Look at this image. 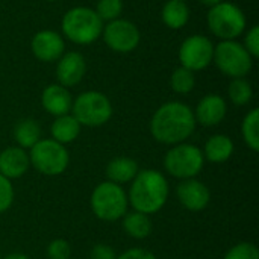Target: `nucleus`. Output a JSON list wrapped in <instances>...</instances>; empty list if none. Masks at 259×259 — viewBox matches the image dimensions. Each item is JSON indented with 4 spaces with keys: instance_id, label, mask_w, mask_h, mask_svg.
Wrapping results in <instances>:
<instances>
[{
    "instance_id": "aec40b11",
    "label": "nucleus",
    "mask_w": 259,
    "mask_h": 259,
    "mask_svg": "<svg viewBox=\"0 0 259 259\" xmlns=\"http://www.w3.org/2000/svg\"><path fill=\"white\" fill-rule=\"evenodd\" d=\"M80 129L82 126L79 124V121L71 114H65L61 117H55L50 126V135H52V140H55L56 143L67 146L73 143L74 140H77Z\"/></svg>"
},
{
    "instance_id": "20e7f679",
    "label": "nucleus",
    "mask_w": 259,
    "mask_h": 259,
    "mask_svg": "<svg viewBox=\"0 0 259 259\" xmlns=\"http://www.w3.org/2000/svg\"><path fill=\"white\" fill-rule=\"evenodd\" d=\"M62 33L76 44H91L102 35L103 21L94 9L76 6L62 17Z\"/></svg>"
},
{
    "instance_id": "f8f14e48",
    "label": "nucleus",
    "mask_w": 259,
    "mask_h": 259,
    "mask_svg": "<svg viewBox=\"0 0 259 259\" xmlns=\"http://www.w3.org/2000/svg\"><path fill=\"white\" fill-rule=\"evenodd\" d=\"M176 196L179 203L191 212H200L206 209L211 202L209 188L197 178L181 181L176 187Z\"/></svg>"
},
{
    "instance_id": "dca6fc26",
    "label": "nucleus",
    "mask_w": 259,
    "mask_h": 259,
    "mask_svg": "<svg viewBox=\"0 0 259 259\" xmlns=\"http://www.w3.org/2000/svg\"><path fill=\"white\" fill-rule=\"evenodd\" d=\"M30 167L27 150L11 146L0 152V175L9 181L23 178Z\"/></svg>"
},
{
    "instance_id": "bb28decb",
    "label": "nucleus",
    "mask_w": 259,
    "mask_h": 259,
    "mask_svg": "<svg viewBox=\"0 0 259 259\" xmlns=\"http://www.w3.org/2000/svg\"><path fill=\"white\" fill-rule=\"evenodd\" d=\"M94 11L102 21L117 20L123 11V0H99Z\"/></svg>"
},
{
    "instance_id": "c756f323",
    "label": "nucleus",
    "mask_w": 259,
    "mask_h": 259,
    "mask_svg": "<svg viewBox=\"0 0 259 259\" xmlns=\"http://www.w3.org/2000/svg\"><path fill=\"white\" fill-rule=\"evenodd\" d=\"M70 256H71V247L68 241L62 238H56L49 243L47 246V258L49 259H70Z\"/></svg>"
},
{
    "instance_id": "7ed1b4c3",
    "label": "nucleus",
    "mask_w": 259,
    "mask_h": 259,
    "mask_svg": "<svg viewBox=\"0 0 259 259\" xmlns=\"http://www.w3.org/2000/svg\"><path fill=\"white\" fill-rule=\"evenodd\" d=\"M90 206L94 215L102 222H117L124 217L129 208L127 193L121 185L109 181L100 182L91 193Z\"/></svg>"
},
{
    "instance_id": "9d476101",
    "label": "nucleus",
    "mask_w": 259,
    "mask_h": 259,
    "mask_svg": "<svg viewBox=\"0 0 259 259\" xmlns=\"http://www.w3.org/2000/svg\"><path fill=\"white\" fill-rule=\"evenodd\" d=\"M212 56H214V44L208 36L203 35L188 36L187 39H184L179 49L181 67H185L193 73L205 70L212 62Z\"/></svg>"
},
{
    "instance_id": "7c9ffc66",
    "label": "nucleus",
    "mask_w": 259,
    "mask_h": 259,
    "mask_svg": "<svg viewBox=\"0 0 259 259\" xmlns=\"http://www.w3.org/2000/svg\"><path fill=\"white\" fill-rule=\"evenodd\" d=\"M244 49L249 52L252 58H258L259 55V26H253L246 38H244Z\"/></svg>"
},
{
    "instance_id": "f3484780",
    "label": "nucleus",
    "mask_w": 259,
    "mask_h": 259,
    "mask_svg": "<svg viewBox=\"0 0 259 259\" xmlns=\"http://www.w3.org/2000/svg\"><path fill=\"white\" fill-rule=\"evenodd\" d=\"M41 105L53 117H61V115L70 114L73 99H71L70 91L65 87L59 83H52L44 88L41 94Z\"/></svg>"
},
{
    "instance_id": "e433bc0d",
    "label": "nucleus",
    "mask_w": 259,
    "mask_h": 259,
    "mask_svg": "<svg viewBox=\"0 0 259 259\" xmlns=\"http://www.w3.org/2000/svg\"><path fill=\"white\" fill-rule=\"evenodd\" d=\"M0 259H3V256H2V255H0Z\"/></svg>"
},
{
    "instance_id": "f257e3e1",
    "label": "nucleus",
    "mask_w": 259,
    "mask_h": 259,
    "mask_svg": "<svg viewBox=\"0 0 259 259\" xmlns=\"http://www.w3.org/2000/svg\"><path fill=\"white\" fill-rule=\"evenodd\" d=\"M196 118L193 109L182 102H167L161 105L152 120V137L165 146H176L185 143L196 131Z\"/></svg>"
},
{
    "instance_id": "5701e85b",
    "label": "nucleus",
    "mask_w": 259,
    "mask_h": 259,
    "mask_svg": "<svg viewBox=\"0 0 259 259\" xmlns=\"http://www.w3.org/2000/svg\"><path fill=\"white\" fill-rule=\"evenodd\" d=\"M162 21L170 29H182L190 18V9L185 2L168 0L162 8Z\"/></svg>"
},
{
    "instance_id": "2f4dec72",
    "label": "nucleus",
    "mask_w": 259,
    "mask_h": 259,
    "mask_svg": "<svg viewBox=\"0 0 259 259\" xmlns=\"http://www.w3.org/2000/svg\"><path fill=\"white\" fill-rule=\"evenodd\" d=\"M90 259H117L115 250L109 244H96L91 252H90Z\"/></svg>"
},
{
    "instance_id": "f03ea898",
    "label": "nucleus",
    "mask_w": 259,
    "mask_h": 259,
    "mask_svg": "<svg viewBox=\"0 0 259 259\" xmlns=\"http://www.w3.org/2000/svg\"><path fill=\"white\" fill-rule=\"evenodd\" d=\"M170 196V187L167 178L155 168L140 170L131 182L127 191L129 205L134 211L153 215L159 212Z\"/></svg>"
},
{
    "instance_id": "412c9836",
    "label": "nucleus",
    "mask_w": 259,
    "mask_h": 259,
    "mask_svg": "<svg viewBox=\"0 0 259 259\" xmlns=\"http://www.w3.org/2000/svg\"><path fill=\"white\" fill-rule=\"evenodd\" d=\"M121 226H123V231L134 240H146L150 237L153 231L150 215L138 212V211L126 212L124 217L121 219Z\"/></svg>"
},
{
    "instance_id": "c9c22d12",
    "label": "nucleus",
    "mask_w": 259,
    "mask_h": 259,
    "mask_svg": "<svg viewBox=\"0 0 259 259\" xmlns=\"http://www.w3.org/2000/svg\"><path fill=\"white\" fill-rule=\"evenodd\" d=\"M46 2H55V0H46Z\"/></svg>"
},
{
    "instance_id": "c85d7f7f",
    "label": "nucleus",
    "mask_w": 259,
    "mask_h": 259,
    "mask_svg": "<svg viewBox=\"0 0 259 259\" xmlns=\"http://www.w3.org/2000/svg\"><path fill=\"white\" fill-rule=\"evenodd\" d=\"M14 199H15V190L12 181L0 175V214L6 212L12 206Z\"/></svg>"
},
{
    "instance_id": "473e14b6",
    "label": "nucleus",
    "mask_w": 259,
    "mask_h": 259,
    "mask_svg": "<svg viewBox=\"0 0 259 259\" xmlns=\"http://www.w3.org/2000/svg\"><path fill=\"white\" fill-rule=\"evenodd\" d=\"M117 259H158L155 256V253H152L147 249L143 247H132L126 252H123L121 255H117Z\"/></svg>"
},
{
    "instance_id": "423d86ee",
    "label": "nucleus",
    "mask_w": 259,
    "mask_h": 259,
    "mask_svg": "<svg viewBox=\"0 0 259 259\" xmlns=\"http://www.w3.org/2000/svg\"><path fill=\"white\" fill-rule=\"evenodd\" d=\"M111 100L100 91H85L79 94L71 105V115L80 126L99 127L106 124L112 117Z\"/></svg>"
},
{
    "instance_id": "1a4fd4ad",
    "label": "nucleus",
    "mask_w": 259,
    "mask_h": 259,
    "mask_svg": "<svg viewBox=\"0 0 259 259\" xmlns=\"http://www.w3.org/2000/svg\"><path fill=\"white\" fill-rule=\"evenodd\" d=\"M212 61L223 74L232 79L247 76L253 65V58L249 55L244 46L237 42L235 39L222 41L214 46Z\"/></svg>"
},
{
    "instance_id": "72a5a7b5",
    "label": "nucleus",
    "mask_w": 259,
    "mask_h": 259,
    "mask_svg": "<svg viewBox=\"0 0 259 259\" xmlns=\"http://www.w3.org/2000/svg\"><path fill=\"white\" fill-rule=\"evenodd\" d=\"M3 259H29V256L26 253H21V252H12V253L6 255Z\"/></svg>"
},
{
    "instance_id": "cd10ccee",
    "label": "nucleus",
    "mask_w": 259,
    "mask_h": 259,
    "mask_svg": "<svg viewBox=\"0 0 259 259\" xmlns=\"http://www.w3.org/2000/svg\"><path fill=\"white\" fill-rule=\"evenodd\" d=\"M223 259H259V250L253 243L243 241L232 246L225 253Z\"/></svg>"
},
{
    "instance_id": "f704fd0d",
    "label": "nucleus",
    "mask_w": 259,
    "mask_h": 259,
    "mask_svg": "<svg viewBox=\"0 0 259 259\" xmlns=\"http://www.w3.org/2000/svg\"><path fill=\"white\" fill-rule=\"evenodd\" d=\"M203 5H206V6H209V8H212V6H215V5H219L220 2H223V0H200Z\"/></svg>"
},
{
    "instance_id": "6ab92c4d",
    "label": "nucleus",
    "mask_w": 259,
    "mask_h": 259,
    "mask_svg": "<svg viewBox=\"0 0 259 259\" xmlns=\"http://www.w3.org/2000/svg\"><path fill=\"white\" fill-rule=\"evenodd\" d=\"M140 167L134 158L129 156H117L111 159L106 165V179L117 185L131 184L134 178L138 175Z\"/></svg>"
},
{
    "instance_id": "4be33fe9",
    "label": "nucleus",
    "mask_w": 259,
    "mask_h": 259,
    "mask_svg": "<svg viewBox=\"0 0 259 259\" xmlns=\"http://www.w3.org/2000/svg\"><path fill=\"white\" fill-rule=\"evenodd\" d=\"M14 141L15 146L30 150L41 140V126L33 118H23L14 126Z\"/></svg>"
},
{
    "instance_id": "9b49d317",
    "label": "nucleus",
    "mask_w": 259,
    "mask_h": 259,
    "mask_svg": "<svg viewBox=\"0 0 259 259\" xmlns=\"http://www.w3.org/2000/svg\"><path fill=\"white\" fill-rule=\"evenodd\" d=\"M102 35L106 46L118 53H129L135 50L141 39L138 27L132 21L123 18L108 21V24L103 26Z\"/></svg>"
},
{
    "instance_id": "4468645a",
    "label": "nucleus",
    "mask_w": 259,
    "mask_h": 259,
    "mask_svg": "<svg viewBox=\"0 0 259 259\" xmlns=\"http://www.w3.org/2000/svg\"><path fill=\"white\" fill-rule=\"evenodd\" d=\"M87 71V61L79 52H67L58 59L56 79L59 85L70 88L77 85Z\"/></svg>"
},
{
    "instance_id": "6e6552de",
    "label": "nucleus",
    "mask_w": 259,
    "mask_h": 259,
    "mask_svg": "<svg viewBox=\"0 0 259 259\" xmlns=\"http://www.w3.org/2000/svg\"><path fill=\"white\" fill-rule=\"evenodd\" d=\"M209 30L220 39L229 41L243 35L246 30V15L234 3L220 2L206 15Z\"/></svg>"
},
{
    "instance_id": "2eb2a0df",
    "label": "nucleus",
    "mask_w": 259,
    "mask_h": 259,
    "mask_svg": "<svg viewBox=\"0 0 259 259\" xmlns=\"http://www.w3.org/2000/svg\"><path fill=\"white\" fill-rule=\"evenodd\" d=\"M194 118L196 123H200L205 127L220 124L228 112V105L225 99L219 94H206L196 106Z\"/></svg>"
},
{
    "instance_id": "a211bd4d",
    "label": "nucleus",
    "mask_w": 259,
    "mask_h": 259,
    "mask_svg": "<svg viewBox=\"0 0 259 259\" xmlns=\"http://www.w3.org/2000/svg\"><path fill=\"white\" fill-rule=\"evenodd\" d=\"M202 152H203L205 161L212 162V164H223L232 158L235 152V146L231 137L223 135V134H215L206 140Z\"/></svg>"
},
{
    "instance_id": "4c0bfd02",
    "label": "nucleus",
    "mask_w": 259,
    "mask_h": 259,
    "mask_svg": "<svg viewBox=\"0 0 259 259\" xmlns=\"http://www.w3.org/2000/svg\"><path fill=\"white\" fill-rule=\"evenodd\" d=\"M181 2H185V0H181Z\"/></svg>"
},
{
    "instance_id": "a878e982",
    "label": "nucleus",
    "mask_w": 259,
    "mask_h": 259,
    "mask_svg": "<svg viewBox=\"0 0 259 259\" xmlns=\"http://www.w3.org/2000/svg\"><path fill=\"white\" fill-rule=\"evenodd\" d=\"M196 85V77L194 73L185 67H179L173 71L170 77V87L175 93L178 94H188L193 91Z\"/></svg>"
},
{
    "instance_id": "b1692460",
    "label": "nucleus",
    "mask_w": 259,
    "mask_h": 259,
    "mask_svg": "<svg viewBox=\"0 0 259 259\" xmlns=\"http://www.w3.org/2000/svg\"><path fill=\"white\" fill-rule=\"evenodd\" d=\"M241 135L247 147L253 152H259V109L253 108L246 114L241 123Z\"/></svg>"
},
{
    "instance_id": "0eeeda50",
    "label": "nucleus",
    "mask_w": 259,
    "mask_h": 259,
    "mask_svg": "<svg viewBox=\"0 0 259 259\" xmlns=\"http://www.w3.org/2000/svg\"><path fill=\"white\" fill-rule=\"evenodd\" d=\"M27 153L30 167L44 176H59L70 164V153L65 146L52 138H41Z\"/></svg>"
},
{
    "instance_id": "ddd939ff",
    "label": "nucleus",
    "mask_w": 259,
    "mask_h": 259,
    "mask_svg": "<svg viewBox=\"0 0 259 259\" xmlns=\"http://www.w3.org/2000/svg\"><path fill=\"white\" fill-rule=\"evenodd\" d=\"M32 53L41 62H53L58 61L65 50L64 38L55 30H39L33 35L32 42Z\"/></svg>"
},
{
    "instance_id": "39448f33",
    "label": "nucleus",
    "mask_w": 259,
    "mask_h": 259,
    "mask_svg": "<svg viewBox=\"0 0 259 259\" xmlns=\"http://www.w3.org/2000/svg\"><path fill=\"white\" fill-rule=\"evenodd\" d=\"M205 162L202 149L187 141L171 146L164 156L165 171L179 181L197 178L203 170Z\"/></svg>"
},
{
    "instance_id": "393cba45",
    "label": "nucleus",
    "mask_w": 259,
    "mask_h": 259,
    "mask_svg": "<svg viewBox=\"0 0 259 259\" xmlns=\"http://www.w3.org/2000/svg\"><path fill=\"white\" fill-rule=\"evenodd\" d=\"M228 94L234 105L244 106L250 103L253 97V90H252V85L244 77H238V79H232V82L229 83Z\"/></svg>"
}]
</instances>
